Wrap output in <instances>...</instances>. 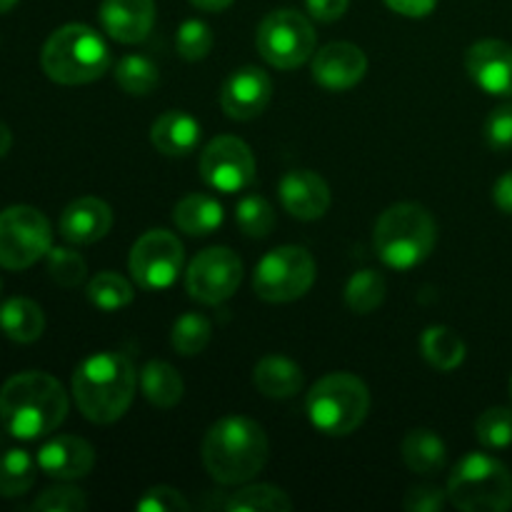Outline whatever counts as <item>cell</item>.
<instances>
[{"mask_svg": "<svg viewBox=\"0 0 512 512\" xmlns=\"http://www.w3.org/2000/svg\"><path fill=\"white\" fill-rule=\"evenodd\" d=\"M68 415V395L48 373H18L0 388V423L13 438L38 440Z\"/></svg>", "mask_w": 512, "mask_h": 512, "instance_id": "1", "label": "cell"}, {"mask_svg": "<svg viewBox=\"0 0 512 512\" xmlns=\"http://www.w3.org/2000/svg\"><path fill=\"white\" fill-rule=\"evenodd\" d=\"M135 383H138V375H135L133 363L123 353L105 350V353L90 355L75 368L73 398L90 423L108 425L128 413Z\"/></svg>", "mask_w": 512, "mask_h": 512, "instance_id": "2", "label": "cell"}, {"mask_svg": "<svg viewBox=\"0 0 512 512\" xmlns=\"http://www.w3.org/2000/svg\"><path fill=\"white\" fill-rule=\"evenodd\" d=\"M203 463L210 478L223 485L250 483L268 463V438L255 420L245 415L220 418L205 433Z\"/></svg>", "mask_w": 512, "mask_h": 512, "instance_id": "3", "label": "cell"}, {"mask_svg": "<svg viewBox=\"0 0 512 512\" xmlns=\"http://www.w3.org/2000/svg\"><path fill=\"white\" fill-rule=\"evenodd\" d=\"M438 243L433 215L418 203L390 205L375 223L373 245L388 268L410 270L425 263Z\"/></svg>", "mask_w": 512, "mask_h": 512, "instance_id": "4", "label": "cell"}, {"mask_svg": "<svg viewBox=\"0 0 512 512\" xmlns=\"http://www.w3.org/2000/svg\"><path fill=\"white\" fill-rule=\"evenodd\" d=\"M45 75L60 85H85L103 78L110 68V50L93 28L63 25L43 45Z\"/></svg>", "mask_w": 512, "mask_h": 512, "instance_id": "5", "label": "cell"}, {"mask_svg": "<svg viewBox=\"0 0 512 512\" xmlns=\"http://www.w3.org/2000/svg\"><path fill=\"white\" fill-rule=\"evenodd\" d=\"M305 410H308L313 428L330 438H343V435L358 430L368 418V385L358 375L330 373L310 388Z\"/></svg>", "mask_w": 512, "mask_h": 512, "instance_id": "6", "label": "cell"}, {"mask_svg": "<svg viewBox=\"0 0 512 512\" xmlns=\"http://www.w3.org/2000/svg\"><path fill=\"white\" fill-rule=\"evenodd\" d=\"M448 498L465 512H505L512 508V475L508 465L485 453H470L455 465Z\"/></svg>", "mask_w": 512, "mask_h": 512, "instance_id": "7", "label": "cell"}, {"mask_svg": "<svg viewBox=\"0 0 512 512\" xmlns=\"http://www.w3.org/2000/svg\"><path fill=\"white\" fill-rule=\"evenodd\" d=\"M315 283V260L300 245H283L265 255L255 268L253 288L268 303H293Z\"/></svg>", "mask_w": 512, "mask_h": 512, "instance_id": "8", "label": "cell"}, {"mask_svg": "<svg viewBox=\"0 0 512 512\" xmlns=\"http://www.w3.org/2000/svg\"><path fill=\"white\" fill-rule=\"evenodd\" d=\"M53 230L48 218L30 205H13L0 213V265L25 270L50 253Z\"/></svg>", "mask_w": 512, "mask_h": 512, "instance_id": "9", "label": "cell"}, {"mask_svg": "<svg viewBox=\"0 0 512 512\" xmlns=\"http://www.w3.org/2000/svg\"><path fill=\"white\" fill-rule=\"evenodd\" d=\"M255 43L273 68L293 70L313 58L315 30L298 10H275L260 23Z\"/></svg>", "mask_w": 512, "mask_h": 512, "instance_id": "10", "label": "cell"}, {"mask_svg": "<svg viewBox=\"0 0 512 512\" xmlns=\"http://www.w3.org/2000/svg\"><path fill=\"white\" fill-rule=\"evenodd\" d=\"M183 270V243L170 230H148L130 250V275L145 290H165Z\"/></svg>", "mask_w": 512, "mask_h": 512, "instance_id": "11", "label": "cell"}, {"mask_svg": "<svg viewBox=\"0 0 512 512\" xmlns=\"http://www.w3.org/2000/svg\"><path fill=\"white\" fill-rule=\"evenodd\" d=\"M243 280V263L230 248H208L195 255L185 273L190 298L205 305H220L233 298Z\"/></svg>", "mask_w": 512, "mask_h": 512, "instance_id": "12", "label": "cell"}, {"mask_svg": "<svg viewBox=\"0 0 512 512\" xmlns=\"http://www.w3.org/2000/svg\"><path fill=\"white\" fill-rule=\"evenodd\" d=\"M200 175L218 193H240L255 180L253 150L235 135H218L200 155Z\"/></svg>", "mask_w": 512, "mask_h": 512, "instance_id": "13", "label": "cell"}, {"mask_svg": "<svg viewBox=\"0 0 512 512\" xmlns=\"http://www.w3.org/2000/svg\"><path fill=\"white\" fill-rule=\"evenodd\" d=\"M273 98V80L255 65L235 70L220 90V105L233 120H253L268 108Z\"/></svg>", "mask_w": 512, "mask_h": 512, "instance_id": "14", "label": "cell"}, {"mask_svg": "<svg viewBox=\"0 0 512 512\" xmlns=\"http://www.w3.org/2000/svg\"><path fill=\"white\" fill-rule=\"evenodd\" d=\"M465 68L485 93L512 98V45L503 40H480L465 53Z\"/></svg>", "mask_w": 512, "mask_h": 512, "instance_id": "15", "label": "cell"}, {"mask_svg": "<svg viewBox=\"0 0 512 512\" xmlns=\"http://www.w3.org/2000/svg\"><path fill=\"white\" fill-rule=\"evenodd\" d=\"M368 73V58L353 43H330L313 58V80L325 90H350Z\"/></svg>", "mask_w": 512, "mask_h": 512, "instance_id": "16", "label": "cell"}, {"mask_svg": "<svg viewBox=\"0 0 512 512\" xmlns=\"http://www.w3.org/2000/svg\"><path fill=\"white\" fill-rule=\"evenodd\" d=\"M35 460L48 478L78 480L93 470L95 450L88 440L75 438V435H58L40 448Z\"/></svg>", "mask_w": 512, "mask_h": 512, "instance_id": "17", "label": "cell"}, {"mask_svg": "<svg viewBox=\"0 0 512 512\" xmlns=\"http://www.w3.org/2000/svg\"><path fill=\"white\" fill-rule=\"evenodd\" d=\"M283 208L298 220H318L330 208V188L313 170H290L280 180Z\"/></svg>", "mask_w": 512, "mask_h": 512, "instance_id": "18", "label": "cell"}, {"mask_svg": "<svg viewBox=\"0 0 512 512\" xmlns=\"http://www.w3.org/2000/svg\"><path fill=\"white\" fill-rule=\"evenodd\" d=\"M110 228H113V210L93 195L73 200L60 215V235L73 245L98 243L110 233Z\"/></svg>", "mask_w": 512, "mask_h": 512, "instance_id": "19", "label": "cell"}, {"mask_svg": "<svg viewBox=\"0 0 512 512\" xmlns=\"http://www.w3.org/2000/svg\"><path fill=\"white\" fill-rule=\"evenodd\" d=\"M100 23L118 43H140L155 23L153 0H103Z\"/></svg>", "mask_w": 512, "mask_h": 512, "instance_id": "20", "label": "cell"}, {"mask_svg": "<svg viewBox=\"0 0 512 512\" xmlns=\"http://www.w3.org/2000/svg\"><path fill=\"white\" fill-rule=\"evenodd\" d=\"M150 140L158 153L168 155V158H180L198 148L200 123L185 110H168L150 128Z\"/></svg>", "mask_w": 512, "mask_h": 512, "instance_id": "21", "label": "cell"}, {"mask_svg": "<svg viewBox=\"0 0 512 512\" xmlns=\"http://www.w3.org/2000/svg\"><path fill=\"white\" fill-rule=\"evenodd\" d=\"M253 383L265 398H293L303 388V370L298 363L283 355H265L255 365Z\"/></svg>", "mask_w": 512, "mask_h": 512, "instance_id": "22", "label": "cell"}, {"mask_svg": "<svg viewBox=\"0 0 512 512\" xmlns=\"http://www.w3.org/2000/svg\"><path fill=\"white\" fill-rule=\"evenodd\" d=\"M400 450H403L405 465L418 475H438L448 460V448H445L443 438L428 428L410 430L403 438Z\"/></svg>", "mask_w": 512, "mask_h": 512, "instance_id": "23", "label": "cell"}, {"mask_svg": "<svg viewBox=\"0 0 512 512\" xmlns=\"http://www.w3.org/2000/svg\"><path fill=\"white\" fill-rule=\"evenodd\" d=\"M0 330L13 343H35L45 330V315L28 298H10L0 305Z\"/></svg>", "mask_w": 512, "mask_h": 512, "instance_id": "24", "label": "cell"}, {"mask_svg": "<svg viewBox=\"0 0 512 512\" xmlns=\"http://www.w3.org/2000/svg\"><path fill=\"white\" fill-rule=\"evenodd\" d=\"M223 205L210 195H185L173 210V220L183 233L210 235L223 225Z\"/></svg>", "mask_w": 512, "mask_h": 512, "instance_id": "25", "label": "cell"}, {"mask_svg": "<svg viewBox=\"0 0 512 512\" xmlns=\"http://www.w3.org/2000/svg\"><path fill=\"white\" fill-rule=\"evenodd\" d=\"M140 390L150 405L168 410L183 398V378L165 360H150L140 370Z\"/></svg>", "mask_w": 512, "mask_h": 512, "instance_id": "26", "label": "cell"}, {"mask_svg": "<svg viewBox=\"0 0 512 512\" xmlns=\"http://www.w3.org/2000/svg\"><path fill=\"white\" fill-rule=\"evenodd\" d=\"M420 350H423V358L443 373L458 368L468 353L463 338L445 325H433V328L425 330L423 338H420Z\"/></svg>", "mask_w": 512, "mask_h": 512, "instance_id": "27", "label": "cell"}, {"mask_svg": "<svg viewBox=\"0 0 512 512\" xmlns=\"http://www.w3.org/2000/svg\"><path fill=\"white\" fill-rule=\"evenodd\" d=\"M220 508L228 512H288L293 510V500L275 485H248L230 493Z\"/></svg>", "mask_w": 512, "mask_h": 512, "instance_id": "28", "label": "cell"}, {"mask_svg": "<svg viewBox=\"0 0 512 512\" xmlns=\"http://www.w3.org/2000/svg\"><path fill=\"white\" fill-rule=\"evenodd\" d=\"M38 460L25 450H8L0 455V498H20L35 483Z\"/></svg>", "mask_w": 512, "mask_h": 512, "instance_id": "29", "label": "cell"}, {"mask_svg": "<svg viewBox=\"0 0 512 512\" xmlns=\"http://www.w3.org/2000/svg\"><path fill=\"white\" fill-rule=\"evenodd\" d=\"M385 290H388V285H385V278L378 270H358L348 280V285H345V303H348V308L353 313L368 315L378 305H383Z\"/></svg>", "mask_w": 512, "mask_h": 512, "instance_id": "30", "label": "cell"}, {"mask_svg": "<svg viewBox=\"0 0 512 512\" xmlns=\"http://www.w3.org/2000/svg\"><path fill=\"white\" fill-rule=\"evenodd\" d=\"M115 83L130 95H150L160 85V70L145 55H125L115 68Z\"/></svg>", "mask_w": 512, "mask_h": 512, "instance_id": "31", "label": "cell"}, {"mask_svg": "<svg viewBox=\"0 0 512 512\" xmlns=\"http://www.w3.org/2000/svg\"><path fill=\"white\" fill-rule=\"evenodd\" d=\"M210 335H213V325L205 315L200 313H185L175 320L173 333H170V343L185 358H193V355L203 353L210 343Z\"/></svg>", "mask_w": 512, "mask_h": 512, "instance_id": "32", "label": "cell"}, {"mask_svg": "<svg viewBox=\"0 0 512 512\" xmlns=\"http://www.w3.org/2000/svg\"><path fill=\"white\" fill-rule=\"evenodd\" d=\"M133 298V285H130L123 275L110 273V270L95 275L88 283V300L100 310H120L125 308V305L133 303Z\"/></svg>", "mask_w": 512, "mask_h": 512, "instance_id": "33", "label": "cell"}, {"mask_svg": "<svg viewBox=\"0 0 512 512\" xmlns=\"http://www.w3.org/2000/svg\"><path fill=\"white\" fill-rule=\"evenodd\" d=\"M235 220L248 238H265L275 225L273 205L260 195H248L235 208Z\"/></svg>", "mask_w": 512, "mask_h": 512, "instance_id": "34", "label": "cell"}, {"mask_svg": "<svg viewBox=\"0 0 512 512\" xmlns=\"http://www.w3.org/2000/svg\"><path fill=\"white\" fill-rule=\"evenodd\" d=\"M475 435L488 450H503L512 445V410L490 408L475 423Z\"/></svg>", "mask_w": 512, "mask_h": 512, "instance_id": "35", "label": "cell"}, {"mask_svg": "<svg viewBox=\"0 0 512 512\" xmlns=\"http://www.w3.org/2000/svg\"><path fill=\"white\" fill-rule=\"evenodd\" d=\"M48 273L60 288H78L85 280V260L83 255L70 248H50L48 253Z\"/></svg>", "mask_w": 512, "mask_h": 512, "instance_id": "36", "label": "cell"}, {"mask_svg": "<svg viewBox=\"0 0 512 512\" xmlns=\"http://www.w3.org/2000/svg\"><path fill=\"white\" fill-rule=\"evenodd\" d=\"M175 43H178V53L190 63H195V60H203L213 50V30L203 20H185L180 25Z\"/></svg>", "mask_w": 512, "mask_h": 512, "instance_id": "37", "label": "cell"}, {"mask_svg": "<svg viewBox=\"0 0 512 512\" xmlns=\"http://www.w3.org/2000/svg\"><path fill=\"white\" fill-rule=\"evenodd\" d=\"M30 508L38 512H80L88 508V498H85L83 490L70 488V485H58V488L45 490L40 498H35Z\"/></svg>", "mask_w": 512, "mask_h": 512, "instance_id": "38", "label": "cell"}, {"mask_svg": "<svg viewBox=\"0 0 512 512\" xmlns=\"http://www.w3.org/2000/svg\"><path fill=\"white\" fill-rule=\"evenodd\" d=\"M135 510L140 512H188L190 503L180 490L168 488V485H158V488L145 490L143 498L135 503Z\"/></svg>", "mask_w": 512, "mask_h": 512, "instance_id": "39", "label": "cell"}, {"mask_svg": "<svg viewBox=\"0 0 512 512\" xmlns=\"http://www.w3.org/2000/svg\"><path fill=\"white\" fill-rule=\"evenodd\" d=\"M485 140L498 153L512 148V103L500 105L488 115V120H485Z\"/></svg>", "mask_w": 512, "mask_h": 512, "instance_id": "40", "label": "cell"}, {"mask_svg": "<svg viewBox=\"0 0 512 512\" xmlns=\"http://www.w3.org/2000/svg\"><path fill=\"white\" fill-rule=\"evenodd\" d=\"M445 498H448V493H443L435 485H415L405 493L403 505L410 512H438L443 510Z\"/></svg>", "mask_w": 512, "mask_h": 512, "instance_id": "41", "label": "cell"}, {"mask_svg": "<svg viewBox=\"0 0 512 512\" xmlns=\"http://www.w3.org/2000/svg\"><path fill=\"white\" fill-rule=\"evenodd\" d=\"M308 3V13L320 23H333V20L343 18L348 10L350 0H305Z\"/></svg>", "mask_w": 512, "mask_h": 512, "instance_id": "42", "label": "cell"}, {"mask_svg": "<svg viewBox=\"0 0 512 512\" xmlns=\"http://www.w3.org/2000/svg\"><path fill=\"white\" fill-rule=\"evenodd\" d=\"M385 3L393 10H398V13L410 15V18H420V15H428L438 0H385Z\"/></svg>", "mask_w": 512, "mask_h": 512, "instance_id": "43", "label": "cell"}, {"mask_svg": "<svg viewBox=\"0 0 512 512\" xmlns=\"http://www.w3.org/2000/svg\"><path fill=\"white\" fill-rule=\"evenodd\" d=\"M493 200H495V205H498V208L503 210L505 215H512V170H510V173H505L503 178H500L498 183H495Z\"/></svg>", "mask_w": 512, "mask_h": 512, "instance_id": "44", "label": "cell"}, {"mask_svg": "<svg viewBox=\"0 0 512 512\" xmlns=\"http://www.w3.org/2000/svg\"><path fill=\"white\" fill-rule=\"evenodd\" d=\"M198 10H205V13H218V10L228 8L233 0H190Z\"/></svg>", "mask_w": 512, "mask_h": 512, "instance_id": "45", "label": "cell"}, {"mask_svg": "<svg viewBox=\"0 0 512 512\" xmlns=\"http://www.w3.org/2000/svg\"><path fill=\"white\" fill-rule=\"evenodd\" d=\"M10 145H13V133H10L8 125L0 123V158H3V155H8Z\"/></svg>", "mask_w": 512, "mask_h": 512, "instance_id": "46", "label": "cell"}, {"mask_svg": "<svg viewBox=\"0 0 512 512\" xmlns=\"http://www.w3.org/2000/svg\"><path fill=\"white\" fill-rule=\"evenodd\" d=\"M15 3H18V0H0V13H8L10 8H15Z\"/></svg>", "mask_w": 512, "mask_h": 512, "instance_id": "47", "label": "cell"}, {"mask_svg": "<svg viewBox=\"0 0 512 512\" xmlns=\"http://www.w3.org/2000/svg\"><path fill=\"white\" fill-rule=\"evenodd\" d=\"M510 398H512V378H510Z\"/></svg>", "mask_w": 512, "mask_h": 512, "instance_id": "48", "label": "cell"}]
</instances>
